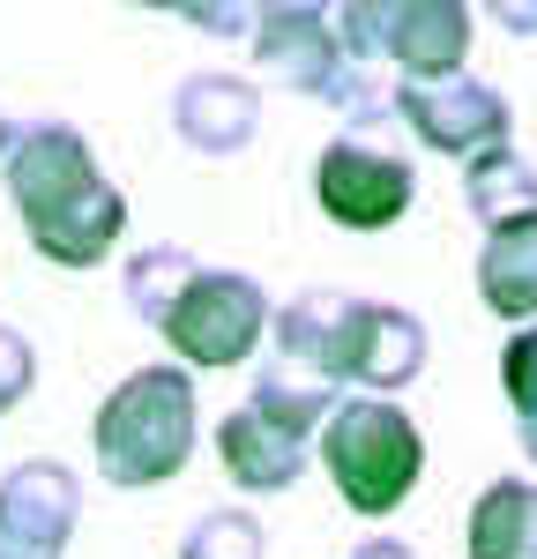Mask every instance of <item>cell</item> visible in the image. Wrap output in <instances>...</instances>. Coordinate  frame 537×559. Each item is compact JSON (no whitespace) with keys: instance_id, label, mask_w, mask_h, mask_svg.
Masks as SVG:
<instances>
[{"instance_id":"cell-15","label":"cell","mask_w":537,"mask_h":559,"mask_svg":"<svg viewBox=\"0 0 537 559\" xmlns=\"http://www.w3.org/2000/svg\"><path fill=\"white\" fill-rule=\"evenodd\" d=\"M470 559H523V477H492L470 508Z\"/></svg>"},{"instance_id":"cell-14","label":"cell","mask_w":537,"mask_h":559,"mask_svg":"<svg viewBox=\"0 0 537 559\" xmlns=\"http://www.w3.org/2000/svg\"><path fill=\"white\" fill-rule=\"evenodd\" d=\"M463 202H470V216H478L486 231L523 224V216H537V165L515 142H508V150H486L478 165H463Z\"/></svg>"},{"instance_id":"cell-4","label":"cell","mask_w":537,"mask_h":559,"mask_svg":"<svg viewBox=\"0 0 537 559\" xmlns=\"http://www.w3.org/2000/svg\"><path fill=\"white\" fill-rule=\"evenodd\" d=\"M90 448H97V477L142 492L187 471L194 455V381L187 366H142L112 388L90 418Z\"/></svg>"},{"instance_id":"cell-6","label":"cell","mask_w":537,"mask_h":559,"mask_svg":"<svg viewBox=\"0 0 537 559\" xmlns=\"http://www.w3.org/2000/svg\"><path fill=\"white\" fill-rule=\"evenodd\" d=\"M336 411V395L321 381H299L284 366H268L254 395L217 426V455L224 471L239 477L247 492H291L307 471V440L321 432V418Z\"/></svg>"},{"instance_id":"cell-21","label":"cell","mask_w":537,"mask_h":559,"mask_svg":"<svg viewBox=\"0 0 537 559\" xmlns=\"http://www.w3.org/2000/svg\"><path fill=\"white\" fill-rule=\"evenodd\" d=\"M351 559H418L403 537H366V545H351Z\"/></svg>"},{"instance_id":"cell-10","label":"cell","mask_w":537,"mask_h":559,"mask_svg":"<svg viewBox=\"0 0 537 559\" xmlns=\"http://www.w3.org/2000/svg\"><path fill=\"white\" fill-rule=\"evenodd\" d=\"M396 120L426 150H441L455 165H478L486 150H508V97L478 75H448V83H396Z\"/></svg>"},{"instance_id":"cell-7","label":"cell","mask_w":537,"mask_h":559,"mask_svg":"<svg viewBox=\"0 0 537 559\" xmlns=\"http://www.w3.org/2000/svg\"><path fill=\"white\" fill-rule=\"evenodd\" d=\"M336 38L358 68H396V83H448L463 75L470 8L463 0H351L336 8Z\"/></svg>"},{"instance_id":"cell-8","label":"cell","mask_w":537,"mask_h":559,"mask_svg":"<svg viewBox=\"0 0 537 559\" xmlns=\"http://www.w3.org/2000/svg\"><path fill=\"white\" fill-rule=\"evenodd\" d=\"M418 194V165L403 150H381V142H358V134H336L321 157H313V202L329 224L344 231H381L396 224Z\"/></svg>"},{"instance_id":"cell-24","label":"cell","mask_w":537,"mask_h":559,"mask_svg":"<svg viewBox=\"0 0 537 559\" xmlns=\"http://www.w3.org/2000/svg\"><path fill=\"white\" fill-rule=\"evenodd\" d=\"M0 559H15V552H0Z\"/></svg>"},{"instance_id":"cell-2","label":"cell","mask_w":537,"mask_h":559,"mask_svg":"<svg viewBox=\"0 0 537 559\" xmlns=\"http://www.w3.org/2000/svg\"><path fill=\"white\" fill-rule=\"evenodd\" d=\"M268 321H276V366L299 381H321L329 395H389L396 403L426 373V321L410 306L313 284Z\"/></svg>"},{"instance_id":"cell-13","label":"cell","mask_w":537,"mask_h":559,"mask_svg":"<svg viewBox=\"0 0 537 559\" xmlns=\"http://www.w3.org/2000/svg\"><path fill=\"white\" fill-rule=\"evenodd\" d=\"M478 292H486V306L500 313V321H537V216L486 231Z\"/></svg>"},{"instance_id":"cell-17","label":"cell","mask_w":537,"mask_h":559,"mask_svg":"<svg viewBox=\"0 0 537 559\" xmlns=\"http://www.w3.org/2000/svg\"><path fill=\"white\" fill-rule=\"evenodd\" d=\"M500 388H508V403H515V426H523V455L537 463V321L508 336V350H500Z\"/></svg>"},{"instance_id":"cell-5","label":"cell","mask_w":537,"mask_h":559,"mask_svg":"<svg viewBox=\"0 0 537 559\" xmlns=\"http://www.w3.org/2000/svg\"><path fill=\"white\" fill-rule=\"evenodd\" d=\"M313 440H321V471L336 477V492H344L351 515L381 522L418 492L426 440L410 426V411L389 403V395H336V411L321 418Z\"/></svg>"},{"instance_id":"cell-18","label":"cell","mask_w":537,"mask_h":559,"mask_svg":"<svg viewBox=\"0 0 537 559\" xmlns=\"http://www.w3.org/2000/svg\"><path fill=\"white\" fill-rule=\"evenodd\" d=\"M31 388H38V350H31L15 329H8V321H0V418H8Z\"/></svg>"},{"instance_id":"cell-20","label":"cell","mask_w":537,"mask_h":559,"mask_svg":"<svg viewBox=\"0 0 537 559\" xmlns=\"http://www.w3.org/2000/svg\"><path fill=\"white\" fill-rule=\"evenodd\" d=\"M492 23H508V31H537V0H500Z\"/></svg>"},{"instance_id":"cell-16","label":"cell","mask_w":537,"mask_h":559,"mask_svg":"<svg viewBox=\"0 0 537 559\" xmlns=\"http://www.w3.org/2000/svg\"><path fill=\"white\" fill-rule=\"evenodd\" d=\"M179 559H262V522L247 508H210V515L187 522Z\"/></svg>"},{"instance_id":"cell-12","label":"cell","mask_w":537,"mask_h":559,"mask_svg":"<svg viewBox=\"0 0 537 559\" xmlns=\"http://www.w3.org/2000/svg\"><path fill=\"white\" fill-rule=\"evenodd\" d=\"M172 134L194 157H217L224 165V157L254 150V134H262V90L247 83V75H224V68H194L172 90Z\"/></svg>"},{"instance_id":"cell-23","label":"cell","mask_w":537,"mask_h":559,"mask_svg":"<svg viewBox=\"0 0 537 559\" xmlns=\"http://www.w3.org/2000/svg\"><path fill=\"white\" fill-rule=\"evenodd\" d=\"M8 128H15V120H8V112H0V150H8Z\"/></svg>"},{"instance_id":"cell-9","label":"cell","mask_w":537,"mask_h":559,"mask_svg":"<svg viewBox=\"0 0 537 559\" xmlns=\"http://www.w3.org/2000/svg\"><path fill=\"white\" fill-rule=\"evenodd\" d=\"M254 68L276 75V90L313 97V105H336V90L351 75V52L336 38V15L313 8V0H284V8H254Z\"/></svg>"},{"instance_id":"cell-19","label":"cell","mask_w":537,"mask_h":559,"mask_svg":"<svg viewBox=\"0 0 537 559\" xmlns=\"http://www.w3.org/2000/svg\"><path fill=\"white\" fill-rule=\"evenodd\" d=\"M194 31H217V38H254V8L231 0V8H179Z\"/></svg>"},{"instance_id":"cell-3","label":"cell","mask_w":537,"mask_h":559,"mask_svg":"<svg viewBox=\"0 0 537 559\" xmlns=\"http://www.w3.org/2000/svg\"><path fill=\"white\" fill-rule=\"evenodd\" d=\"M128 313L150 321L165 344L179 350V366H239L254 358L268 336V292L247 269H210L187 247H142L120 276Z\"/></svg>"},{"instance_id":"cell-1","label":"cell","mask_w":537,"mask_h":559,"mask_svg":"<svg viewBox=\"0 0 537 559\" xmlns=\"http://www.w3.org/2000/svg\"><path fill=\"white\" fill-rule=\"evenodd\" d=\"M0 179L23 216V239L52 269H97L128 231V194L97 173V150L68 120H15L0 150Z\"/></svg>"},{"instance_id":"cell-22","label":"cell","mask_w":537,"mask_h":559,"mask_svg":"<svg viewBox=\"0 0 537 559\" xmlns=\"http://www.w3.org/2000/svg\"><path fill=\"white\" fill-rule=\"evenodd\" d=\"M523 559H537V485L523 477Z\"/></svg>"},{"instance_id":"cell-11","label":"cell","mask_w":537,"mask_h":559,"mask_svg":"<svg viewBox=\"0 0 537 559\" xmlns=\"http://www.w3.org/2000/svg\"><path fill=\"white\" fill-rule=\"evenodd\" d=\"M83 522V477L52 455H31L0 477V552L15 559H60Z\"/></svg>"}]
</instances>
